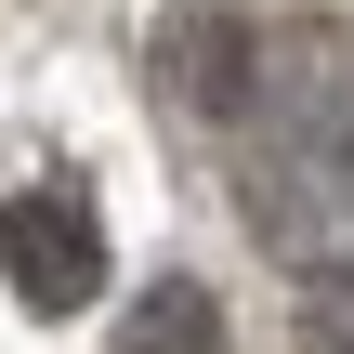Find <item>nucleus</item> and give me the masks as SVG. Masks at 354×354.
Segmentation results:
<instances>
[{
	"label": "nucleus",
	"instance_id": "nucleus-2",
	"mask_svg": "<svg viewBox=\"0 0 354 354\" xmlns=\"http://www.w3.org/2000/svg\"><path fill=\"white\" fill-rule=\"evenodd\" d=\"M131 354H223V315H210V289H145V315H131Z\"/></svg>",
	"mask_w": 354,
	"mask_h": 354
},
{
	"label": "nucleus",
	"instance_id": "nucleus-1",
	"mask_svg": "<svg viewBox=\"0 0 354 354\" xmlns=\"http://www.w3.org/2000/svg\"><path fill=\"white\" fill-rule=\"evenodd\" d=\"M0 276H13L26 315H79V302L105 289V223H92V197H79V184H26V197L0 210Z\"/></svg>",
	"mask_w": 354,
	"mask_h": 354
}]
</instances>
